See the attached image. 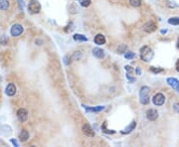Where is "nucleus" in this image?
Returning <instances> with one entry per match:
<instances>
[{
    "mask_svg": "<svg viewBox=\"0 0 179 147\" xmlns=\"http://www.w3.org/2000/svg\"><path fill=\"white\" fill-rule=\"evenodd\" d=\"M167 84H169L170 87H172L173 89H175L176 91H178L179 93V81L177 79H175V78H168L167 79Z\"/></svg>",
    "mask_w": 179,
    "mask_h": 147,
    "instance_id": "obj_11",
    "label": "nucleus"
},
{
    "mask_svg": "<svg viewBox=\"0 0 179 147\" xmlns=\"http://www.w3.org/2000/svg\"><path fill=\"white\" fill-rule=\"evenodd\" d=\"M74 29H75V27H74V24H73L72 22H71V23H70V24L68 25V26L66 27V28H65V31H66V32H68V33H69V32H72V31H73V30H74Z\"/></svg>",
    "mask_w": 179,
    "mask_h": 147,
    "instance_id": "obj_23",
    "label": "nucleus"
},
{
    "mask_svg": "<svg viewBox=\"0 0 179 147\" xmlns=\"http://www.w3.org/2000/svg\"><path fill=\"white\" fill-rule=\"evenodd\" d=\"M80 3L83 7H89L92 3V0H80Z\"/></svg>",
    "mask_w": 179,
    "mask_h": 147,
    "instance_id": "obj_21",
    "label": "nucleus"
},
{
    "mask_svg": "<svg viewBox=\"0 0 179 147\" xmlns=\"http://www.w3.org/2000/svg\"><path fill=\"white\" fill-rule=\"evenodd\" d=\"M139 101L142 104H148L150 101L149 98V88L142 87L139 91Z\"/></svg>",
    "mask_w": 179,
    "mask_h": 147,
    "instance_id": "obj_2",
    "label": "nucleus"
},
{
    "mask_svg": "<svg viewBox=\"0 0 179 147\" xmlns=\"http://www.w3.org/2000/svg\"><path fill=\"white\" fill-rule=\"evenodd\" d=\"M83 132H84L85 135L89 136V137H94L95 136V131L89 124H84L83 125Z\"/></svg>",
    "mask_w": 179,
    "mask_h": 147,
    "instance_id": "obj_9",
    "label": "nucleus"
},
{
    "mask_svg": "<svg viewBox=\"0 0 179 147\" xmlns=\"http://www.w3.org/2000/svg\"><path fill=\"white\" fill-rule=\"evenodd\" d=\"M73 38H74L75 41H81V42H87L88 41L87 37L84 36V35H82V34H75Z\"/></svg>",
    "mask_w": 179,
    "mask_h": 147,
    "instance_id": "obj_16",
    "label": "nucleus"
},
{
    "mask_svg": "<svg viewBox=\"0 0 179 147\" xmlns=\"http://www.w3.org/2000/svg\"><path fill=\"white\" fill-rule=\"evenodd\" d=\"M86 108V106H85ZM88 111H96V113H98V111H102L105 109V106H96V108H86Z\"/></svg>",
    "mask_w": 179,
    "mask_h": 147,
    "instance_id": "obj_18",
    "label": "nucleus"
},
{
    "mask_svg": "<svg viewBox=\"0 0 179 147\" xmlns=\"http://www.w3.org/2000/svg\"><path fill=\"white\" fill-rule=\"evenodd\" d=\"M175 67H176V71L179 72V60L177 62H176V65H175Z\"/></svg>",
    "mask_w": 179,
    "mask_h": 147,
    "instance_id": "obj_32",
    "label": "nucleus"
},
{
    "mask_svg": "<svg viewBox=\"0 0 179 147\" xmlns=\"http://www.w3.org/2000/svg\"><path fill=\"white\" fill-rule=\"evenodd\" d=\"M168 23L170 25H175V26H177V25H179V17H172V18L168 19Z\"/></svg>",
    "mask_w": 179,
    "mask_h": 147,
    "instance_id": "obj_19",
    "label": "nucleus"
},
{
    "mask_svg": "<svg viewBox=\"0 0 179 147\" xmlns=\"http://www.w3.org/2000/svg\"><path fill=\"white\" fill-rule=\"evenodd\" d=\"M10 32H11V35L13 37H18L22 34V32H23V27L19 24H15L12 26Z\"/></svg>",
    "mask_w": 179,
    "mask_h": 147,
    "instance_id": "obj_4",
    "label": "nucleus"
},
{
    "mask_svg": "<svg viewBox=\"0 0 179 147\" xmlns=\"http://www.w3.org/2000/svg\"><path fill=\"white\" fill-rule=\"evenodd\" d=\"M135 126H137V122L135 121H132V123L129 124V125L127 126V127H125L123 130H122V134H128V133H130L133 130V129L135 128Z\"/></svg>",
    "mask_w": 179,
    "mask_h": 147,
    "instance_id": "obj_15",
    "label": "nucleus"
},
{
    "mask_svg": "<svg viewBox=\"0 0 179 147\" xmlns=\"http://www.w3.org/2000/svg\"><path fill=\"white\" fill-rule=\"evenodd\" d=\"M36 44L37 45H42L43 44V40H36Z\"/></svg>",
    "mask_w": 179,
    "mask_h": 147,
    "instance_id": "obj_33",
    "label": "nucleus"
},
{
    "mask_svg": "<svg viewBox=\"0 0 179 147\" xmlns=\"http://www.w3.org/2000/svg\"><path fill=\"white\" fill-rule=\"evenodd\" d=\"M10 141H11V143H13L15 146H19V145H18V143H17V141L15 140V139H11V140H10Z\"/></svg>",
    "mask_w": 179,
    "mask_h": 147,
    "instance_id": "obj_31",
    "label": "nucleus"
},
{
    "mask_svg": "<svg viewBox=\"0 0 179 147\" xmlns=\"http://www.w3.org/2000/svg\"><path fill=\"white\" fill-rule=\"evenodd\" d=\"M153 51L148 46H143L140 49V59L143 62H149L153 58Z\"/></svg>",
    "mask_w": 179,
    "mask_h": 147,
    "instance_id": "obj_1",
    "label": "nucleus"
},
{
    "mask_svg": "<svg viewBox=\"0 0 179 147\" xmlns=\"http://www.w3.org/2000/svg\"><path fill=\"white\" fill-rule=\"evenodd\" d=\"M73 58H74L75 60H80L81 58H82V53H81L80 51L75 52L74 55H73Z\"/></svg>",
    "mask_w": 179,
    "mask_h": 147,
    "instance_id": "obj_25",
    "label": "nucleus"
},
{
    "mask_svg": "<svg viewBox=\"0 0 179 147\" xmlns=\"http://www.w3.org/2000/svg\"><path fill=\"white\" fill-rule=\"evenodd\" d=\"M125 69L127 70V73H129V74H132V73H133V69L132 68V67L130 66H125Z\"/></svg>",
    "mask_w": 179,
    "mask_h": 147,
    "instance_id": "obj_29",
    "label": "nucleus"
},
{
    "mask_svg": "<svg viewBox=\"0 0 179 147\" xmlns=\"http://www.w3.org/2000/svg\"><path fill=\"white\" fill-rule=\"evenodd\" d=\"M28 9L29 12H31L32 14H37L41 10V4L38 0H30L28 4Z\"/></svg>",
    "mask_w": 179,
    "mask_h": 147,
    "instance_id": "obj_3",
    "label": "nucleus"
},
{
    "mask_svg": "<svg viewBox=\"0 0 179 147\" xmlns=\"http://www.w3.org/2000/svg\"><path fill=\"white\" fill-rule=\"evenodd\" d=\"M9 8L8 0H0V10H7Z\"/></svg>",
    "mask_w": 179,
    "mask_h": 147,
    "instance_id": "obj_17",
    "label": "nucleus"
},
{
    "mask_svg": "<svg viewBox=\"0 0 179 147\" xmlns=\"http://www.w3.org/2000/svg\"><path fill=\"white\" fill-rule=\"evenodd\" d=\"M129 3L133 7H139L142 5V0H129Z\"/></svg>",
    "mask_w": 179,
    "mask_h": 147,
    "instance_id": "obj_20",
    "label": "nucleus"
},
{
    "mask_svg": "<svg viewBox=\"0 0 179 147\" xmlns=\"http://www.w3.org/2000/svg\"><path fill=\"white\" fill-rule=\"evenodd\" d=\"M177 48H179V38H178V42H177Z\"/></svg>",
    "mask_w": 179,
    "mask_h": 147,
    "instance_id": "obj_36",
    "label": "nucleus"
},
{
    "mask_svg": "<svg viewBox=\"0 0 179 147\" xmlns=\"http://www.w3.org/2000/svg\"><path fill=\"white\" fill-rule=\"evenodd\" d=\"M135 72H137V75H140L142 74V71H140L139 68H137V70H135Z\"/></svg>",
    "mask_w": 179,
    "mask_h": 147,
    "instance_id": "obj_34",
    "label": "nucleus"
},
{
    "mask_svg": "<svg viewBox=\"0 0 179 147\" xmlns=\"http://www.w3.org/2000/svg\"><path fill=\"white\" fill-rule=\"evenodd\" d=\"M157 116H158V113L154 108H150L146 111V117H147L148 120H151V121L155 120L157 118Z\"/></svg>",
    "mask_w": 179,
    "mask_h": 147,
    "instance_id": "obj_8",
    "label": "nucleus"
},
{
    "mask_svg": "<svg viewBox=\"0 0 179 147\" xmlns=\"http://www.w3.org/2000/svg\"><path fill=\"white\" fill-rule=\"evenodd\" d=\"M29 138V133L28 131L26 130V129H22V131L20 132L19 134V139L21 142H25V141H27Z\"/></svg>",
    "mask_w": 179,
    "mask_h": 147,
    "instance_id": "obj_13",
    "label": "nucleus"
},
{
    "mask_svg": "<svg viewBox=\"0 0 179 147\" xmlns=\"http://www.w3.org/2000/svg\"><path fill=\"white\" fill-rule=\"evenodd\" d=\"M150 71L154 74H158L160 72H163V69H160V68H154V67H151L150 68Z\"/></svg>",
    "mask_w": 179,
    "mask_h": 147,
    "instance_id": "obj_26",
    "label": "nucleus"
},
{
    "mask_svg": "<svg viewBox=\"0 0 179 147\" xmlns=\"http://www.w3.org/2000/svg\"><path fill=\"white\" fill-rule=\"evenodd\" d=\"M166 32H167V31H166V30H162V31H161V33L164 34V33H166Z\"/></svg>",
    "mask_w": 179,
    "mask_h": 147,
    "instance_id": "obj_35",
    "label": "nucleus"
},
{
    "mask_svg": "<svg viewBox=\"0 0 179 147\" xmlns=\"http://www.w3.org/2000/svg\"><path fill=\"white\" fill-rule=\"evenodd\" d=\"M5 94H6L8 96H13L14 94H16V87H15V84H9L8 86L6 87V89H5Z\"/></svg>",
    "mask_w": 179,
    "mask_h": 147,
    "instance_id": "obj_10",
    "label": "nucleus"
},
{
    "mask_svg": "<svg viewBox=\"0 0 179 147\" xmlns=\"http://www.w3.org/2000/svg\"><path fill=\"white\" fill-rule=\"evenodd\" d=\"M17 117L21 122H25L28 118V111L26 110L25 108H20L17 111Z\"/></svg>",
    "mask_w": 179,
    "mask_h": 147,
    "instance_id": "obj_5",
    "label": "nucleus"
},
{
    "mask_svg": "<svg viewBox=\"0 0 179 147\" xmlns=\"http://www.w3.org/2000/svg\"><path fill=\"white\" fill-rule=\"evenodd\" d=\"M93 55L97 59H103L105 57V52L100 48H94L93 49Z\"/></svg>",
    "mask_w": 179,
    "mask_h": 147,
    "instance_id": "obj_12",
    "label": "nucleus"
},
{
    "mask_svg": "<svg viewBox=\"0 0 179 147\" xmlns=\"http://www.w3.org/2000/svg\"><path fill=\"white\" fill-rule=\"evenodd\" d=\"M125 59H127V60H132L135 57V54L132 53V52L128 51V52H127V53H125Z\"/></svg>",
    "mask_w": 179,
    "mask_h": 147,
    "instance_id": "obj_22",
    "label": "nucleus"
},
{
    "mask_svg": "<svg viewBox=\"0 0 179 147\" xmlns=\"http://www.w3.org/2000/svg\"><path fill=\"white\" fill-rule=\"evenodd\" d=\"M165 101V96H163L162 94H156L154 96H153V103L157 106H160L164 103Z\"/></svg>",
    "mask_w": 179,
    "mask_h": 147,
    "instance_id": "obj_6",
    "label": "nucleus"
},
{
    "mask_svg": "<svg viewBox=\"0 0 179 147\" xmlns=\"http://www.w3.org/2000/svg\"><path fill=\"white\" fill-rule=\"evenodd\" d=\"M127 45H122V46H120V48L117 49V52H118L120 54H122V53H125V50H127Z\"/></svg>",
    "mask_w": 179,
    "mask_h": 147,
    "instance_id": "obj_24",
    "label": "nucleus"
},
{
    "mask_svg": "<svg viewBox=\"0 0 179 147\" xmlns=\"http://www.w3.org/2000/svg\"><path fill=\"white\" fill-rule=\"evenodd\" d=\"M64 62H65V64H66L67 66H68V65H70V64H71V60H70V58H69V57H68V56L65 57Z\"/></svg>",
    "mask_w": 179,
    "mask_h": 147,
    "instance_id": "obj_30",
    "label": "nucleus"
},
{
    "mask_svg": "<svg viewBox=\"0 0 179 147\" xmlns=\"http://www.w3.org/2000/svg\"><path fill=\"white\" fill-rule=\"evenodd\" d=\"M95 43L97 45H104L105 44V38L103 34H98L95 37Z\"/></svg>",
    "mask_w": 179,
    "mask_h": 147,
    "instance_id": "obj_14",
    "label": "nucleus"
},
{
    "mask_svg": "<svg viewBox=\"0 0 179 147\" xmlns=\"http://www.w3.org/2000/svg\"><path fill=\"white\" fill-rule=\"evenodd\" d=\"M105 125H107V122H104V124H103V126H102V129H103V131L105 133H115V131H112V130H108V129L105 128Z\"/></svg>",
    "mask_w": 179,
    "mask_h": 147,
    "instance_id": "obj_27",
    "label": "nucleus"
},
{
    "mask_svg": "<svg viewBox=\"0 0 179 147\" xmlns=\"http://www.w3.org/2000/svg\"><path fill=\"white\" fill-rule=\"evenodd\" d=\"M173 109H174V111L176 113L179 114V103H175L173 104Z\"/></svg>",
    "mask_w": 179,
    "mask_h": 147,
    "instance_id": "obj_28",
    "label": "nucleus"
},
{
    "mask_svg": "<svg viewBox=\"0 0 179 147\" xmlns=\"http://www.w3.org/2000/svg\"><path fill=\"white\" fill-rule=\"evenodd\" d=\"M156 30V24L153 21H149L146 24L143 25V31H145L146 33H151V32Z\"/></svg>",
    "mask_w": 179,
    "mask_h": 147,
    "instance_id": "obj_7",
    "label": "nucleus"
}]
</instances>
